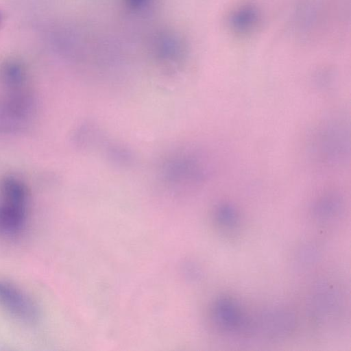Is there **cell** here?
Instances as JSON below:
<instances>
[{
  "label": "cell",
  "instance_id": "6da1fadb",
  "mask_svg": "<svg viewBox=\"0 0 351 351\" xmlns=\"http://www.w3.org/2000/svg\"><path fill=\"white\" fill-rule=\"evenodd\" d=\"M27 194L25 186L14 178H6L1 185L0 234L13 237L26 224Z\"/></svg>",
  "mask_w": 351,
  "mask_h": 351
},
{
  "label": "cell",
  "instance_id": "7a4b0ae2",
  "mask_svg": "<svg viewBox=\"0 0 351 351\" xmlns=\"http://www.w3.org/2000/svg\"><path fill=\"white\" fill-rule=\"evenodd\" d=\"M0 306L14 317L26 322L37 317V308L32 300L11 283L0 280Z\"/></svg>",
  "mask_w": 351,
  "mask_h": 351
},
{
  "label": "cell",
  "instance_id": "3957f363",
  "mask_svg": "<svg viewBox=\"0 0 351 351\" xmlns=\"http://www.w3.org/2000/svg\"><path fill=\"white\" fill-rule=\"evenodd\" d=\"M80 144L85 148L92 149L104 146L106 140L101 130L95 124L88 123L80 128Z\"/></svg>",
  "mask_w": 351,
  "mask_h": 351
},
{
  "label": "cell",
  "instance_id": "277c9868",
  "mask_svg": "<svg viewBox=\"0 0 351 351\" xmlns=\"http://www.w3.org/2000/svg\"><path fill=\"white\" fill-rule=\"evenodd\" d=\"M104 146L106 156L111 161L123 166L130 165L134 162V155L126 147L113 143Z\"/></svg>",
  "mask_w": 351,
  "mask_h": 351
},
{
  "label": "cell",
  "instance_id": "5b68a950",
  "mask_svg": "<svg viewBox=\"0 0 351 351\" xmlns=\"http://www.w3.org/2000/svg\"><path fill=\"white\" fill-rule=\"evenodd\" d=\"M2 21H3V14H2L1 12L0 11V26L2 23Z\"/></svg>",
  "mask_w": 351,
  "mask_h": 351
}]
</instances>
